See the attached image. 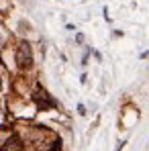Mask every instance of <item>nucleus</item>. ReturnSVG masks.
<instances>
[{"mask_svg":"<svg viewBox=\"0 0 149 151\" xmlns=\"http://www.w3.org/2000/svg\"><path fill=\"white\" fill-rule=\"evenodd\" d=\"M17 63L21 70H29L33 65V49L27 41H21L17 47Z\"/></svg>","mask_w":149,"mask_h":151,"instance_id":"obj_1","label":"nucleus"},{"mask_svg":"<svg viewBox=\"0 0 149 151\" xmlns=\"http://www.w3.org/2000/svg\"><path fill=\"white\" fill-rule=\"evenodd\" d=\"M2 151H23V145H21V141L17 137H12V139L6 141V145L2 147Z\"/></svg>","mask_w":149,"mask_h":151,"instance_id":"obj_2","label":"nucleus"},{"mask_svg":"<svg viewBox=\"0 0 149 151\" xmlns=\"http://www.w3.org/2000/svg\"><path fill=\"white\" fill-rule=\"evenodd\" d=\"M0 90H2V74H0Z\"/></svg>","mask_w":149,"mask_h":151,"instance_id":"obj_3","label":"nucleus"},{"mask_svg":"<svg viewBox=\"0 0 149 151\" xmlns=\"http://www.w3.org/2000/svg\"><path fill=\"white\" fill-rule=\"evenodd\" d=\"M0 43H2V37H0Z\"/></svg>","mask_w":149,"mask_h":151,"instance_id":"obj_4","label":"nucleus"}]
</instances>
